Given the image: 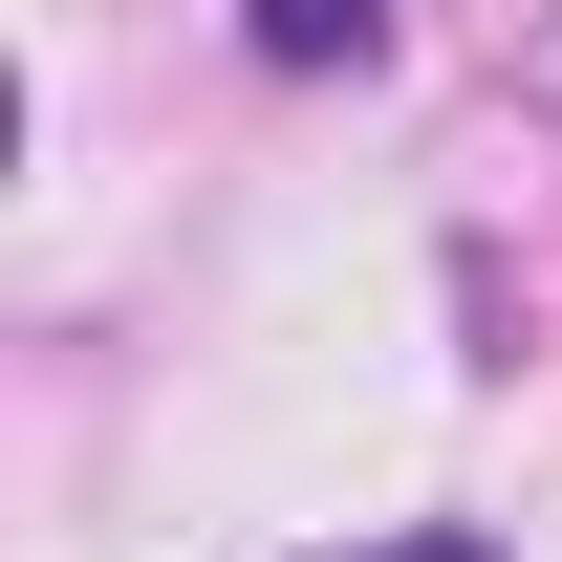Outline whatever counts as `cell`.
Returning <instances> with one entry per match:
<instances>
[{"label": "cell", "mask_w": 562, "mask_h": 562, "mask_svg": "<svg viewBox=\"0 0 562 562\" xmlns=\"http://www.w3.org/2000/svg\"><path fill=\"white\" fill-rule=\"evenodd\" d=\"M390 0H260V66H368Z\"/></svg>", "instance_id": "6da1fadb"}, {"label": "cell", "mask_w": 562, "mask_h": 562, "mask_svg": "<svg viewBox=\"0 0 562 562\" xmlns=\"http://www.w3.org/2000/svg\"><path fill=\"white\" fill-rule=\"evenodd\" d=\"M347 562H476V541H347Z\"/></svg>", "instance_id": "7a4b0ae2"}]
</instances>
